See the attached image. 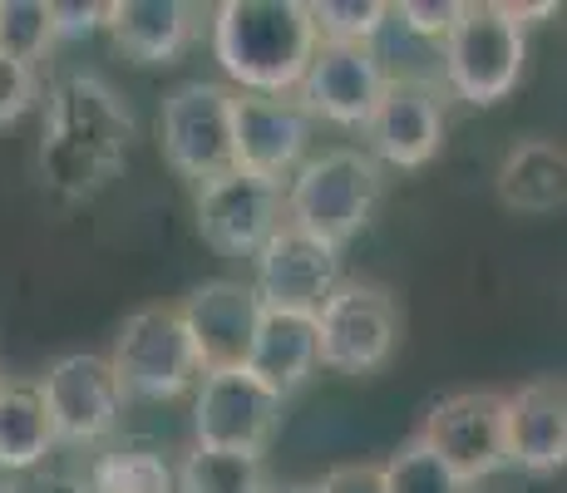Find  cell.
<instances>
[{
    "mask_svg": "<svg viewBox=\"0 0 567 493\" xmlns=\"http://www.w3.org/2000/svg\"><path fill=\"white\" fill-rule=\"evenodd\" d=\"M380 489L385 493H468L420 440H410L405 449H395L380 464Z\"/></svg>",
    "mask_w": 567,
    "mask_h": 493,
    "instance_id": "484cf974",
    "label": "cell"
},
{
    "mask_svg": "<svg viewBox=\"0 0 567 493\" xmlns=\"http://www.w3.org/2000/svg\"><path fill=\"white\" fill-rule=\"evenodd\" d=\"M54 45L50 0H0V54L35 64Z\"/></svg>",
    "mask_w": 567,
    "mask_h": 493,
    "instance_id": "d4e9b609",
    "label": "cell"
},
{
    "mask_svg": "<svg viewBox=\"0 0 567 493\" xmlns=\"http://www.w3.org/2000/svg\"><path fill=\"white\" fill-rule=\"evenodd\" d=\"M54 449L35 386H0V474H35Z\"/></svg>",
    "mask_w": 567,
    "mask_h": 493,
    "instance_id": "44dd1931",
    "label": "cell"
},
{
    "mask_svg": "<svg viewBox=\"0 0 567 493\" xmlns=\"http://www.w3.org/2000/svg\"><path fill=\"white\" fill-rule=\"evenodd\" d=\"M45 420L54 430V444H100L124 424V390L104 356L74 350L60 356L35 386Z\"/></svg>",
    "mask_w": 567,
    "mask_h": 493,
    "instance_id": "9c48e42d",
    "label": "cell"
},
{
    "mask_svg": "<svg viewBox=\"0 0 567 493\" xmlns=\"http://www.w3.org/2000/svg\"><path fill=\"white\" fill-rule=\"evenodd\" d=\"M281 213V183L252 178V173H223V178L198 188V233L203 243L223 257H257L277 227Z\"/></svg>",
    "mask_w": 567,
    "mask_h": 493,
    "instance_id": "4fadbf2b",
    "label": "cell"
},
{
    "mask_svg": "<svg viewBox=\"0 0 567 493\" xmlns=\"http://www.w3.org/2000/svg\"><path fill=\"white\" fill-rule=\"evenodd\" d=\"M104 30L124 60L134 64H173L193 40V6L183 0H118L109 6Z\"/></svg>",
    "mask_w": 567,
    "mask_h": 493,
    "instance_id": "ac0fdd59",
    "label": "cell"
},
{
    "mask_svg": "<svg viewBox=\"0 0 567 493\" xmlns=\"http://www.w3.org/2000/svg\"><path fill=\"white\" fill-rule=\"evenodd\" d=\"M90 493H178L173 464L158 449H109L90 464Z\"/></svg>",
    "mask_w": 567,
    "mask_h": 493,
    "instance_id": "603a6c76",
    "label": "cell"
},
{
    "mask_svg": "<svg viewBox=\"0 0 567 493\" xmlns=\"http://www.w3.org/2000/svg\"><path fill=\"white\" fill-rule=\"evenodd\" d=\"M252 267H257V277L247 281V287H252V296L261 301V311L316 316L326 296L341 287V251L316 243L307 233H297V227H287V223L261 243Z\"/></svg>",
    "mask_w": 567,
    "mask_h": 493,
    "instance_id": "30bf717a",
    "label": "cell"
},
{
    "mask_svg": "<svg viewBox=\"0 0 567 493\" xmlns=\"http://www.w3.org/2000/svg\"><path fill=\"white\" fill-rule=\"evenodd\" d=\"M504 459L528 474H553L567 459V390L563 380H528L504 394Z\"/></svg>",
    "mask_w": 567,
    "mask_h": 493,
    "instance_id": "e0dca14e",
    "label": "cell"
},
{
    "mask_svg": "<svg viewBox=\"0 0 567 493\" xmlns=\"http://www.w3.org/2000/svg\"><path fill=\"white\" fill-rule=\"evenodd\" d=\"M311 124L291 94H233V168L281 183L307 163Z\"/></svg>",
    "mask_w": 567,
    "mask_h": 493,
    "instance_id": "7c38bea8",
    "label": "cell"
},
{
    "mask_svg": "<svg viewBox=\"0 0 567 493\" xmlns=\"http://www.w3.org/2000/svg\"><path fill=\"white\" fill-rule=\"evenodd\" d=\"M6 493H90V484L74 474H50V469H35V474H25L20 484H10Z\"/></svg>",
    "mask_w": 567,
    "mask_h": 493,
    "instance_id": "4dcf8cb0",
    "label": "cell"
},
{
    "mask_svg": "<svg viewBox=\"0 0 567 493\" xmlns=\"http://www.w3.org/2000/svg\"><path fill=\"white\" fill-rule=\"evenodd\" d=\"M454 479L468 489L498 474L504 459V394L498 390H454L430 404L424 430L414 434Z\"/></svg>",
    "mask_w": 567,
    "mask_h": 493,
    "instance_id": "ba28073f",
    "label": "cell"
},
{
    "mask_svg": "<svg viewBox=\"0 0 567 493\" xmlns=\"http://www.w3.org/2000/svg\"><path fill=\"white\" fill-rule=\"evenodd\" d=\"M134 148V114L100 74H64L45 99L40 129V178L60 197L104 193L124 173Z\"/></svg>",
    "mask_w": 567,
    "mask_h": 493,
    "instance_id": "6da1fadb",
    "label": "cell"
},
{
    "mask_svg": "<svg viewBox=\"0 0 567 493\" xmlns=\"http://www.w3.org/2000/svg\"><path fill=\"white\" fill-rule=\"evenodd\" d=\"M104 16H109V6H100V0H50V30H54V40L94 35V30H104Z\"/></svg>",
    "mask_w": 567,
    "mask_h": 493,
    "instance_id": "f1b7e54d",
    "label": "cell"
},
{
    "mask_svg": "<svg viewBox=\"0 0 567 493\" xmlns=\"http://www.w3.org/2000/svg\"><path fill=\"white\" fill-rule=\"evenodd\" d=\"M158 138L163 158L198 188L233 173V90H223L213 80L178 84L163 99Z\"/></svg>",
    "mask_w": 567,
    "mask_h": 493,
    "instance_id": "52a82bcc",
    "label": "cell"
},
{
    "mask_svg": "<svg viewBox=\"0 0 567 493\" xmlns=\"http://www.w3.org/2000/svg\"><path fill=\"white\" fill-rule=\"evenodd\" d=\"M178 493H267V464L257 454H233V449H193L173 469Z\"/></svg>",
    "mask_w": 567,
    "mask_h": 493,
    "instance_id": "7402d4cb",
    "label": "cell"
},
{
    "mask_svg": "<svg viewBox=\"0 0 567 493\" xmlns=\"http://www.w3.org/2000/svg\"><path fill=\"white\" fill-rule=\"evenodd\" d=\"M454 20H460V0H400V6H390V25L410 30L414 40H434V45L450 35Z\"/></svg>",
    "mask_w": 567,
    "mask_h": 493,
    "instance_id": "4316f807",
    "label": "cell"
},
{
    "mask_svg": "<svg viewBox=\"0 0 567 493\" xmlns=\"http://www.w3.org/2000/svg\"><path fill=\"white\" fill-rule=\"evenodd\" d=\"M281 424V400L261 390L247 370H207L198 376V400H193V434L203 449H233V454H257L271 444Z\"/></svg>",
    "mask_w": 567,
    "mask_h": 493,
    "instance_id": "8fae6325",
    "label": "cell"
},
{
    "mask_svg": "<svg viewBox=\"0 0 567 493\" xmlns=\"http://www.w3.org/2000/svg\"><path fill=\"white\" fill-rule=\"evenodd\" d=\"M267 493H316V484H281V489H267Z\"/></svg>",
    "mask_w": 567,
    "mask_h": 493,
    "instance_id": "1f68e13d",
    "label": "cell"
},
{
    "mask_svg": "<svg viewBox=\"0 0 567 493\" xmlns=\"http://www.w3.org/2000/svg\"><path fill=\"white\" fill-rule=\"evenodd\" d=\"M178 321L193 341V356H198V370H243L247 350H252V336L261 326V301L252 296L247 281L217 277L203 281L183 296Z\"/></svg>",
    "mask_w": 567,
    "mask_h": 493,
    "instance_id": "9a60e30c",
    "label": "cell"
},
{
    "mask_svg": "<svg viewBox=\"0 0 567 493\" xmlns=\"http://www.w3.org/2000/svg\"><path fill=\"white\" fill-rule=\"evenodd\" d=\"M380 203V163L361 148H326L321 158H307L291 183L281 188L287 227L316 237L341 251L370 223Z\"/></svg>",
    "mask_w": 567,
    "mask_h": 493,
    "instance_id": "3957f363",
    "label": "cell"
},
{
    "mask_svg": "<svg viewBox=\"0 0 567 493\" xmlns=\"http://www.w3.org/2000/svg\"><path fill=\"white\" fill-rule=\"evenodd\" d=\"M247 376L261 390H271L277 400L297 394L316 376V321L311 316H281V311H261V326L247 350Z\"/></svg>",
    "mask_w": 567,
    "mask_h": 493,
    "instance_id": "d6986e66",
    "label": "cell"
},
{
    "mask_svg": "<svg viewBox=\"0 0 567 493\" xmlns=\"http://www.w3.org/2000/svg\"><path fill=\"white\" fill-rule=\"evenodd\" d=\"M316 45L301 0H223L213 10V54L243 94H291Z\"/></svg>",
    "mask_w": 567,
    "mask_h": 493,
    "instance_id": "7a4b0ae2",
    "label": "cell"
},
{
    "mask_svg": "<svg viewBox=\"0 0 567 493\" xmlns=\"http://www.w3.org/2000/svg\"><path fill=\"white\" fill-rule=\"evenodd\" d=\"M311 10V25H316V40L326 45H370L390 30V6L380 0H316Z\"/></svg>",
    "mask_w": 567,
    "mask_h": 493,
    "instance_id": "cb8c5ba5",
    "label": "cell"
},
{
    "mask_svg": "<svg viewBox=\"0 0 567 493\" xmlns=\"http://www.w3.org/2000/svg\"><path fill=\"white\" fill-rule=\"evenodd\" d=\"M118 390L138 400H173L198 386V356L178 321V306H144L114 336V356H104Z\"/></svg>",
    "mask_w": 567,
    "mask_h": 493,
    "instance_id": "8992f818",
    "label": "cell"
},
{
    "mask_svg": "<svg viewBox=\"0 0 567 493\" xmlns=\"http://www.w3.org/2000/svg\"><path fill=\"white\" fill-rule=\"evenodd\" d=\"M385 84L390 74L370 45H326L321 40L297 84V99L311 119H326V124L341 129H365Z\"/></svg>",
    "mask_w": 567,
    "mask_h": 493,
    "instance_id": "5bb4252c",
    "label": "cell"
},
{
    "mask_svg": "<svg viewBox=\"0 0 567 493\" xmlns=\"http://www.w3.org/2000/svg\"><path fill=\"white\" fill-rule=\"evenodd\" d=\"M316 321V366L336 376H375L400 346V306L385 287L346 281L321 301Z\"/></svg>",
    "mask_w": 567,
    "mask_h": 493,
    "instance_id": "5b68a950",
    "label": "cell"
},
{
    "mask_svg": "<svg viewBox=\"0 0 567 493\" xmlns=\"http://www.w3.org/2000/svg\"><path fill=\"white\" fill-rule=\"evenodd\" d=\"M35 99H40L35 64H20V60H6V54H0V129L20 124V119L35 109Z\"/></svg>",
    "mask_w": 567,
    "mask_h": 493,
    "instance_id": "83f0119b",
    "label": "cell"
},
{
    "mask_svg": "<svg viewBox=\"0 0 567 493\" xmlns=\"http://www.w3.org/2000/svg\"><path fill=\"white\" fill-rule=\"evenodd\" d=\"M523 64H528V40L523 25L494 0H474L460 6V20L450 35L440 40V70L444 84L464 99V104H504L518 90Z\"/></svg>",
    "mask_w": 567,
    "mask_h": 493,
    "instance_id": "277c9868",
    "label": "cell"
},
{
    "mask_svg": "<svg viewBox=\"0 0 567 493\" xmlns=\"http://www.w3.org/2000/svg\"><path fill=\"white\" fill-rule=\"evenodd\" d=\"M567 197V153L553 138H523L498 163V203L523 217L558 213Z\"/></svg>",
    "mask_w": 567,
    "mask_h": 493,
    "instance_id": "ffe728a7",
    "label": "cell"
},
{
    "mask_svg": "<svg viewBox=\"0 0 567 493\" xmlns=\"http://www.w3.org/2000/svg\"><path fill=\"white\" fill-rule=\"evenodd\" d=\"M316 493H385L380 489V464H336L316 484Z\"/></svg>",
    "mask_w": 567,
    "mask_h": 493,
    "instance_id": "f546056e",
    "label": "cell"
},
{
    "mask_svg": "<svg viewBox=\"0 0 567 493\" xmlns=\"http://www.w3.org/2000/svg\"><path fill=\"white\" fill-rule=\"evenodd\" d=\"M361 134H365L375 163H390V168H424V163L444 148V109L430 84L390 80Z\"/></svg>",
    "mask_w": 567,
    "mask_h": 493,
    "instance_id": "2e32d148",
    "label": "cell"
}]
</instances>
